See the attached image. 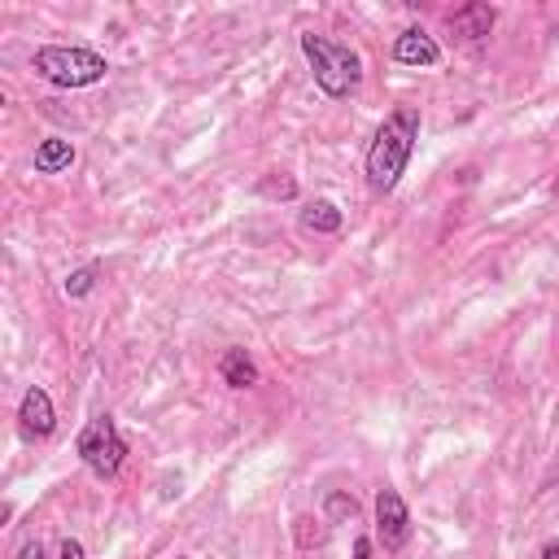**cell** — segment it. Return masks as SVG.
I'll return each mask as SVG.
<instances>
[{
	"instance_id": "obj_1",
	"label": "cell",
	"mask_w": 559,
	"mask_h": 559,
	"mask_svg": "<svg viewBox=\"0 0 559 559\" xmlns=\"http://www.w3.org/2000/svg\"><path fill=\"white\" fill-rule=\"evenodd\" d=\"M415 140H419V114L415 109L402 105L380 122V131L367 148V179H371L376 192H389L402 179V170L415 153Z\"/></svg>"
},
{
	"instance_id": "obj_8",
	"label": "cell",
	"mask_w": 559,
	"mask_h": 559,
	"mask_svg": "<svg viewBox=\"0 0 559 559\" xmlns=\"http://www.w3.org/2000/svg\"><path fill=\"white\" fill-rule=\"evenodd\" d=\"M450 26L463 35V39H480L493 31V9L489 4H463L450 13Z\"/></svg>"
},
{
	"instance_id": "obj_17",
	"label": "cell",
	"mask_w": 559,
	"mask_h": 559,
	"mask_svg": "<svg viewBox=\"0 0 559 559\" xmlns=\"http://www.w3.org/2000/svg\"><path fill=\"white\" fill-rule=\"evenodd\" d=\"M354 559H371V542H367V537L354 542Z\"/></svg>"
},
{
	"instance_id": "obj_16",
	"label": "cell",
	"mask_w": 559,
	"mask_h": 559,
	"mask_svg": "<svg viewBox=\"0 0 559 559\" xmlns=\"http://www.w3.org/2000/svg\"><path fill=\"white\" fill-rule=\"evenodd\" d=\"M17 559H44V546H39V542H26V546L17 550Z\"/></svg>"
},
{
	"instance_id": "obj_4",
	"label": "cell",
	"mask_w": 559,
	"mask_h": 559,
	"mask_svg": "<svg viewBox=\"0 0 559 559\" xmlns=\"http://www.w3.org/2000/svg\"><path fill=\"white\" fill-rule=\"evenodd\" d=\"M122 454H127V441L118 437V428H114L109 415H96V419L83 424V432H79V459L87 463V472H96L105 480V476H114L122 467Z\"/></svg>"
},
{
	"instance_id": "obj_5",
	"label": "cell",
	"mask_w": 559,
	"mask_h": 559,
	"mask_svg": "<svg viewBox=\"0 0 559 559\" xmlns=\"http://www.w3.org/2000/svg\"><path fill=\"white\" fill-rule=\"evenodd\" d=\"M376 537L384 542V550H402L411 537V511H406L402 493L389 485L376 493Z\"/></svg>"
},
{
	"instance_id": "obj_10",
	"label": "cell",
	"mask_w": 559,
	"mask_h": 559,
	"mask_svg": "<svg viewBox=\"0 0 559 559\" xmlns=\"http://www.w3.org/2000/svg\"><path fill=\"white\" fill-rule=\"evenodd\" d=\"M218 376H223V384H231V389L258 384V367H253V358H249L245 349H227V354L218 358Z\"/></svg>"
},
{
	"instance_id": "obj_11",
	"label": "cell",
	"mask_w": 559,
	"mask_h": 559,
	"mask_svg": "<svg viewBox=\"0 0 559 559\" xmlns=\"http://www.w3.org/2000/svg\"><path fill=\"white\" fill-rule=\"evenodd\" d=\"M301 227H306V231H336V227H341V210H336L332 201H310V205L301 210Z\"/></svg>"
},
{
	"instance_id": "obj_7",
	"label": "cell",
	"mask_w": 559,
	"mask_h": 559,
	"mask_svg": "<svg viewBox=\"0 0 559 559\" xmlns=\"http://www.w3.org/2000/svg\"><path fill=\"white\" fill-rule=\"evenodd\" d=\"M393 61L402 66H437L441 61V48L432 35H424L419 26H406L397 39H393Z\"/></svg>"
},
{
	"instance_id": "obj_15",
	"label": "cell",
	"mask_w": 559,
	"mask_h": 559,
	"mask_svg": "<svg viewBox=\"0 0 559 559\" xmlns=\"http://www.w3.org/2000/svg\"><path fill=\"white\" fill-rule=\"evenodd\" d=\"M61 559H83V546H79L74 537H66V542H61Z\"/></svg>"
},
{
	"instance_id": "obj_12",
	"label": "cell",
	"mask_w": 559,
	"mask_h": 559,
	"mask_svg": "<svg viewBox=\"0 0 559 559\" xmlns=\"http://www.w3.org/2000/svg\"><path fill=\"white\" fill-rule=\"evenodd\" d=\"M96 288V266H79L66 275V297H87Z\"/></svg>"
},
{
	"instance_id": "obj_14",
	"label": "cell",
	"mask_w": 559,
	"mask_h": 559,
	"mask_svg": "<svg viewBox=\"0 0 559 559\" xmlns=\"http://www.w3.org/2000/svg\"><path fill=\"white\" fill-rule=\"evenodd\" d=\"M262 192H266V197H293V192H297V183H293V179H275V175H271V179H262Z\"/></svg>"
},
{
	"instance_id": "obj_18",
	"label": "cell",
	"mask_w": 559,
	"mask_h": 559,
	"mask_svg": "<svg viewBox=\"0 0 559 559\" xmlns=\"http://www.w3.org/2000/svg\"><path fill=\"white\" fill-rule=\"evenodd\" d=\"M542 559H559V542H546L542 546Z\"/></svg>"
},
{
	"instance_id": "obj_3",
	"label": "cell",
	"mask_w": 559,
	"mask_h": 559,
	"mask_svg": "<svg viewBox=\"0 0 559 559\" xmlns=\"http://www.w3.org/2000/svg\"><path fill=\"white\" fill-rule=\"evenodd\" d=\"M35 70L52 83V87H92L105 79V57L92 48H66V44H48L35 52Z\"/></svg>"
},
{
	"instance_id": "obj_2",
	"label": "cell",
	"mask_w": 559,
	"mask_h": 559,
	"mask_svg": "<svg viewBox=\"0 0 559 559\" xmlns=\"http://www.w3.org/2000/svg\"><path fill=\"white\" fill-rule=\"evenodd\" d=\"M301 52H306V61H310V74H314V83L323 87V96H349L354 87H358V74H362V66H358V57L345 48V44H332V39H323V35H301Z\"/></svg>"
},
{
	"instance_id": "obj_13",
	"label": "cell",
	"mask_w": 559,
	"mask_h": 559,
	"mask_svg": "<svg viewBox=\"0 0 559 559\" xmlns=\"http://www.w3.org/2000/svg\"><path fill=\"white\" fill-rule=\"evenodd\" d=\"M358 515V502L349 498V493H328V520H354Z\"/></svg>"
},
{
	"instance_id": "obj_9",
	"label": "cell",
	"mask_w": 559,
	"mask_h": 559,
	"mask_svg": "<svg viewBox=\"0 0 559 559\" xmlns=\"http://www.w3.org/2000/svg\"><path fill=\"white\" fill-rule=\"evenodd\" d=\"M70 162H74V144H70V140L48 135V140L35 144V170H39V175H57V170H66Z\"/></svg>"
},
{
	"instance_id": "obj_6",
	"label": "cell",
	"mask_w": 559,
	"mask_h": 559,
	"mask_svg": "<svg viewBox=\"0 0 559 559\" xmlns=\"http://www.w3.org/2000/svg\"><path fill=\"white\" fill-rule=\"evenodd\" d=\"M17 419H22V437H48L52 428H57V411H52V397L39 389V384H31L26 393H22V406H17Z\"/></svg>"
}]
</instances>
